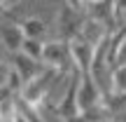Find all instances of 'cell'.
Wrapping results in <instances>:
<instances>
[{
  "label": "cell",
  "instance_id": "obj_1",
  "mask_svg": "<svg viewBox=\"0 0 126 122\" xmlns=\"http://www.w3.org/2000/svg\"><path fill=\"white\" fill-rule=\"evenodd\" d=\"M63 73H59L56 68H45V71L40 73L37 77H33L31 82H26L21 89V94H19V99L26 101L28 106H35V108H40L42 101L47 99V92H49V87L54 85L56 77H61Z\"/></svg>",
  "mask_w": 126,
  "mask_h": 122
},
{
  "label": "cell",
  "instance_id": "obj_2",
  "mask_svg": "<svg viewBox=\"0 0 126 122\" xmlns=\"http://www.w3.org/2000/svg\"><path fill=\"white\" fill-rule=\"evenodd\" d=\"M42 63L47 68H56L59 73H63L65 77L72 75L75 68V61H72V54H70V42L65 40H49L45 45V56H42Z\"/></svg>",
  "mask_w": 126,
  "mask_h": 122
},
{
  "label": "cell",
  "instance_id": "obj_3",
  "mask_svg": "<svg viewBox=\"0 0 126 122\" xmlns=\"http://www.w3.org/2000/svg\"><path fill=\"white\" fill-rule=\"evenodd\" d=\"M77 92H79V71H72V75L68 77L65 94H63L61 99L56 101V106H54V113H56V118L61 122H75L82 115Z\"/></svg>",
  "mask_w": 126,
  "mask_h": 122
},
{
  "label": "cell",
  "instance_id": "obj_4",
  "mask_svg": "<svg viewBox=\"0 0 126 122\" xmlns=\"http://www.w3.org/2000/svg\"><path fill=\"white\" fill-rule=\"evenodd\" d=\"M86 14L79 12L72 5H63L59 9V17H56V28H59V40L72 42L75 38H79L82 28H84Z\"/></svg>",
  "mask_w": 126,
  "mask_h": 122
},
{
  "label": "cell",
  "instance_id": "obj_5",
  "mask_svg": "<svg viewBox=\"0 0 126 122\" xmlns=\"http://www.w3.org/2000/svg\"><path fill=\"white\" fill-rule=\"evenodd\" d=\"M77 99H79L82 113L103 103L105 92H103V87L96 82V77L91 75V73H79V92H77Z\"/></svg>",
  "mask_w": 126,
  "mask_h": 122
},
{
  "label": "cell",
  "instance_id": "obj_6",
  "mask_svg": "<svg viewBox=\"0 0 126 122\" xmlns=\"http://www.w3.org/2000/svg\"><path fill=\"white\" fill-rule=\"evenodd\" d=\"M96 49L98 47L86 42L84 38H75L70 42V54H72V61H75V68L79 73H91V66H94V59H96Z\"/></svg>",
  "mask_w": 126,
  "mask_h": 122
},
{
  "label": "cell",
  "instance_id": "obj_7",
  "mask_svg": "<svg viewBox=\"0 0 126 122\" xmlns=\"http://www.w3.org/2000/svg\"><path fill=\"white\" fill-rule=\"evenodd\" d=\"M23 42H26V33H23L21 24H14V21H2L0 24V45L9 54L21 52Z\"/></svg>",
  "mask_w": 126,
  "mask_h": 122
},
{
  "label": "cell",
  "instance_id": "obj_8",
  "mask_svg": "<svg viewBox=\"0 0 126 122\" xmlns=\"http://www.w3.org/2000/svg\"><path fill=\"white\" fill-rule=\"evenodd\" d=\"M12 68L21 75L23 85H26V82H31L33 77H37L47 66L40 63V61H35V59H31V56L23 54V52H16V54H12Z\"/></svg>",
  "mask_w": 126,
  "mask_h": 122
},
{
  "label": "cell",
  "instance_id": "obj_9",
  "mask_svg": "<svg viewBox=\"0 0 126 122\" xmlns=\"http://www.w3.org/2000/svg\"><path fill=\"white\" fill-rule=\"evenodd\" d=\"M21 28L26 33V38H33V40H42V35L47 33V24L37 17H28L21 21Z\"/></svg>",
  "mask_w": 126,
  "mask_h": 122
},
{
  "label": "cell",
  "instance_id": "obj_10",
  "mask_svg": "<svg viewBox=\"0 0 126 122\" xmlns=\"http://www.w3.org/2000/svg\"><path fill=\"white\" fill-rule=\"evenodd\" d=\"M110 92H112V94H126V66H117L112 71Z\"/></svg>",
  "mask_w": 126,
  "mask_h": 122
},
{
  "label": "cell",
  "instance_id": "obj_11",
  "mask_svg": "<svg viewBox=\"0 0 126 122\" xmlns=\"http://www.w3.org/2000/svg\"><path fill=\"white\" fill-rule=\"evenodd\" d=\"M45 45H47V42H42V40L26 38V42H23L21 52H23V54H28L31 59H35V61H40V63H42V56H45Z\"/></svg>",
  "mask_w": 126,
  "mask_h": 122
},
{
  "label": "cell",
  "instance_id": "obj_12",
  "mask_svg": "<svg viewBox=\"0 0 126 122\" xmlns=\"http://www.w3.org/2000/svg\"><path fill=\"white\" fill-rule=\"evenodd\" d=\"M117 66H126V38L122 40V47H119V52H117V61H114V68ZM112 68V71H114Z\"/></svg>",
  "mask_w": 126,
  "mask_h": 122
},
{
  "label": "cell",
  "instance_id": "obj_13",
  "mask_svg": "<svg viewBox=\"0 0 126 122\" xmlns=\"http://www.w3.org/2000/svg\"><path fill=\"white\" fill-rule=\"evenodd\" d=\"M19 2H21V0H0V5H2V9H5V12H7V9H14Z\"/></svg>",
  "mask_w": 126,
  "mask_h": 122
},
{
  "label": "cell",
  "instance_id": "obj_14",
  "mask_svg": "<svg viewBox=\"0 0 126 122\" xmlns=\"http://www.w3.org/2000/svg\"><path fill=\"white\" fill-rule=\"evenodd\" d=\"M2 12H5V9H2V5H0V14H2Z\"/></svg>",
  "mask_w": 126,
  "mask_h": 122
},
{
  "label": "cell",
  "instance_id": "obj_15",
  "mask_svg": "<svg viewBox=\"0 0 126 122\" xmlns=\"http://www.w3.org/2000/svg\"><path fill=\"white\" fill-rule=\"evenodd\" d=\"M2 94H7V92H2V89H0V96H2Z\"/></svg>",
  "mask_w": 126,
  "mask_h": 122
},
{
  "label": "cell",
  "instance_id": "obj_16",
  "mask_svg": "<svg viewBox=\"0 0 126 122\" xmlns=\"http://www.w3.org/2000/svg\"><path fill=\"white\" fill-rule=\"evenodd\" d=\"M2 96H5V94H2ZM2 96H0V101H2ZM0 122H2V118H0Z\"/></svg>",
  "mask_w": 126,
  "mask_h": 122
}]
</instances>
